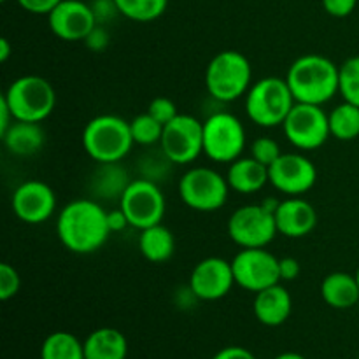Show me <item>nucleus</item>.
Masks as SVG:
<instances>
[{
  "label": "nucleus",
  "mask_w": 359,
  "mask_h": 359,
  "mask_svg": "<svg viewBox=\"0 0 359 359\" xmlns=\"http://www.w3.org/2000/svg\"><path fill=\"white\" fill-rule=\"evenodd\" d=\"M56 233L67 251L91 255L98 251L111 235L107 210L97 200H72L60 210Z\"/></svg>",
  "instance_id": "1"
},
{
  "label": "nucleus",
  "mask_w": 359,
  "mask_h": 359,
  "mask_svg": "<svg viewBox=\"0 0 359 359\" xmlns=\"http://www.w3.org/2000/svg\"><path fill=\"white\" fill-rule=\"evenodd\" d=\"M284 79L300 104L325 105L339 93V67L316 53L294 60Z\"/></svg>",
  "instance_id": "2"
},
{
  "label": "nucleus",
  "mask_w": 359,
  "mask_h": 359,
  "mask_svg": "<svg viewBox=\"0 0 359 359\" xmlns=\"http://www.w3.org/2000/svg\"><path fill=\"white\" fill-rule=\"evenodd\" d=\"M130 121L116 114L90 119L83 130V147L97 163H118L133 147Z\"/></svg>",
  "instance_id": "3"
},
{
  "label": "nucleus",
  "mask_w": 359,
  "mask_h": 359,
  "mask_svg": "<svg viewBox=\"0 0 359 359\" xmlns=\"http://www.w3.org/2000/svg\"><path fill=\"white\" fill-rule=\"evenodd\" d=\"M205 86L214 100L224 104L238 100L252 86L251 62L233 49L217 53L207 65Z\"/></svg>",
  "instance_id": "4"
},
{
  "label": "nucleus",
  "mask_w": 359,
  "mask_h": 359,
  "mask_svg": "<svg viewBox=\"0 0 359 359\" xmlns=\"http://www.w3.org/2000/svg\"><path fill=\"white\" fill-rule=\"evenodd\" d=\"M294 104L297 102L286 79L276 76L263 77L252 83L245 95L248 118L263 128L283 126L284 119L287 118Z\"/></svg>",
  "instance_id": "5"
},
{
  "label": "nucleus",
  "mask_w": 359,
  "mask_h": 359,
  "mask_svg": "<svg viewBox=\"0 0 359 359\" xmlns=\"http://www.w3.org/2000/svg\"><path fill=\"white\" fill-rule=\"evenodd\" d=\"M14 116V121L42 123L56 107V91L42 76H21L2 95Z\"/></svg>",
  "instance_id": "6"
},
{
  "label": "nucleus",
  "mask_w": 359,
  "mask_h": 359,
  "mask_svg": "<svg viewBox=\"0 0 359 359\" xmlns=\"http://www.w3.org/2000/svg\"><path fill=\"white\" fill-rule=\"evenodd\" d=\"M245 149V128L231 112L217 111L203 121V154L216 163H231Z\"/></svg>",
  "instance_id": "7"
},
{
  "label": "nucleus",
  "mask_w": 359,
  "mask_h": 359,
  "mask_svg": "<svg viewBox=\"0 0 359 359\" xmlns=\"http://www.w3.org/2000/svg\"><path fill=\"white\" fill-rule=\"evenodd\" d=\"M230 193L226 177L209 167H193L179 181V196L198 212H214L224 207Z\"/></svg>",
  "instance_id": "8"
},
{
  "label": "nucleus",
  "mask_w": 359,
  "mask_h": 359,
  "mask_svg": "<svg viewBox=\"0 0 359 359\" xmlns=\"http://www.w3.org/2000/svg\"><path fill=\"white\" fill-rule=\"evenodd\" d=\"M283 130L291 146L302 151H314L330 139V118L323 105L297 104L284 119Z\"/></svg>",
  "instance_id": "9"
},
{
  "label": "nucleus",
  "mask_w": 359,
  "mask_h": 359,
  "mask_svg": "<svg viewBox=\"0 0 359 359\" xmlns=\"http://www.w3.org/2000/svg\"><path fill=\"white\" fill-rule=\"evenodd\" d=\"M119 207L128 217L130 226L137 230L160 224L165 217V196L160 184L147 179H133L119 200Z\"/></svg>",
  "instance_id": "10"
},
{
  "label": "nucleus",
  "mask_w": 359,
  "mask_h": 359,
  "mask_svg": "<svg viewBox=\"0 0 359 359\" xmlns=\"http://www.w3.org/2000/svg\"><path fill=\"white\" fill-rule=\"evenodd\" d=\"M277 233L276 214L262 203L241 207L228 219V235L242 249L266 248Z\"/></svg>",
  "instance_id": "11"
},
{
  "label": "nucleus",
  "mask_w": 359,
  "mask_h": 359,
  "mask_svg": "<svg viewBox=\"0 0 359 359\" xmlns=\"http://www.w3.org/2000/svg\"><path fill=\"white\" fill-rule=\"evenodd\" d=\"M160 147L174 165L193 163L203 153V123L191 114H179L163 126Z\"/></svg>",
  "instance_id": "12"
},
{
  "label": "nucleus",
  "mask_w": 359,
  "mask_h": 359,
  "mask_svg": "<svg viewBox=\"0 0 359 359\" xmlns=\"http://www.w3.org/2000/svg\"><path fill=\"white\" fill-rule=\"evenodd\" d=\"M231 269L235 284L255 294L280 283L279 258L265 248L241 249L231 259Z\"/></svg>",
  "instance_id": "13"
},
{
  "label": "nucleus",
  "mask_w": 359,
  "mask_h": 359,
  "mask_svg": "<svg viewBox=\"0 0 359 359\" xmlns=\"http://www.w3.org/2000/svg\"><path fill=\"white\" fill-rule=\"evenodd\" d=\"M269 179L286 196H302L314 188L318 168L305 154L283 153L269 167Z\"/></svg>",
  "instance_id": "14"
},
{
  "label": "nucleus",
  "mask_w": 359,
  "mask_h": 359,
  "mask_svg": "<svg viewBox=\"0 0 359 359\" xmlns=\"http://www.w3.org/2000/svg\"><path fill=\"white\" fill-rule=\"evenodd\" d=\"M235 284L231 262L210 256L195 265L189 273L188 286L202 302H216L226 297Z\"/></svg>",
  "instance_id": "15"
},
{
  "label": "nucleus",
  "mask_w": 359,
  "mask_h": 359,
  "mask_svg": "<svg viewBox=\"0 0 359 359\" xmlns=\"http://www.w3.org/2000/svg\"><path fill=\"white\" fill-rule=\"evenodd\" d=\"M48 23L53 35L65 42H79L88 37L98 25L91 4L83 0H62L48 14Z\"/></svg>",
  "instance_id": "16"
},
{
  "label": "nucleus",
  "mask_w": 359,
  "mask_h": 359,
  "mask_svg": "<svg viewBox=\"0 0 359 359\" xmlns=\"http://www.w3.org/2000/svg\"><path fill=\"white\" fill-rule=\"evenodd\" d=\"M11 203L18 219L27 224H41L55 214L56 195L49 184L32 179L18 186Z\"/></svg>",
  "instance_id": "17"
},
{
  "label": "nucleus",
  "mask_w": 359,
  "mask_h": 359,
  "mask_svg": "<svg viewBox=\"0 0 359 359\" xmlns=\"http://www.w3.org/2000/svg\"><path fill=\"white\" fill-rule=\"evenodd\" d=\"M277 231L287 238H302L312 233L318 224L314 205L302 196H287L276 210Z\"/></svg>",
  "instance_id": "18"
},
{
  "label": "nucleus",
  "mask_w": 359,
  "mask_h": 359,
  "mask_svg": "<svg viewBox=\"0 0 359 359\" xmlns=\"http://www.w3.org/2000/svg\"><path fill=\"white\" fill-rule=\"evenodd\" d=\"M291 311H293V298L280 283L256 293L252 312L262 325L270 328L284 325L290 319Z\"/></svg>",
  "instance_id": "19"
},
{
  "label": "nucleus",
  "mask_w": 359,
  "mask_h": 359,
  "mask_svg": "<svg viewBox=\"0 0 359 359\" xmlns=\"http://www.w3.org/2000/svg\"><path fill=\"white\" fill-rule=\"evenodd\" d=\"M226 181L230 184V189L242 193V195H251V193L262 191L270 182L269 179V167L256 161L255 158H238L231 161L228 167Z\"/></svg>",
  "instance_id": "20"
},
{
  "label": "nucleus",
  "mask_w": 359,
  "mask_h": 359,
  "mask_svg": "<svg viewBox=\"0 0 359 359\" xmlns=\"http://www.w3.org/2000/svg\"><path fill=\"white\" fill-rule=\"evenodd\" d=\"M0 139L14 156H32L44 147L46 132L41 123L13 121Z\"/></svg>",
  "instance_id": "21"
},
{
  "label": "nucleus",
  "mask_w": 359,
  "mask_h": 359,
  "mask_svg": "<svg viewBox=\"0 0 359 359\" xmlns=\"http://www.w3.org/2000/svg\"><path fill=\"white\" fill-rule=\"evenodd\" d=\"M126 168L118 163H98L90 177V191L95 198L100 200H121L123 193L130 186Z\"/></svg>",
  "instance_id": "22"
},
{
  "label": "nucleus",
  "mask_w": 359,
  "mask_h": 359,
  "mask_svg": "<svg viewBox=\"0 0 359 359\" xmlns=\"http://www.w3.org/2000/svg\"><path fill=\"white\" fill-rule=\"evenodd\" d=\"M128 340L119 330L98 328L84 340V359H126Z\"/></svg>",
  "instance_id": "23"
},
{
  "label": "nucleus",
  "mask_w": 359,
  "mask_h": 359,
  "mask_svg": "<svg viewBox=\"0 0 359 359\" xmlns=\"http://www.w3.org/2000/svg\"><path fill=\"white\" fill-rule=\"evenodd\" d=\"M321 297L332 309L346 311L353 309L359 302V284L356 273L351 276L347 272H333L323 279Z\"/></svg>",
  "instance_id": "24"
},
{
  "label": "nucleus",
  "mask_w": 359,
  "mask_h": 359,
  "mask_svg": "<svg viewBox=\"0 0 359 359\" xmlns=\"http://www.w3.org/2000/svg\"><path fill=\"white\" fill-rule=\"evenodd\" d=\"M139 249L144 259L149 263H165L174 256L175 252V238L174 233L163 224H154V226L140 230Z\"/></svg>",
  "instance_id": "25"
},
{
  "label": "nucleus",
  "mask_w": 359,
  "mask_h": 359,
  "mask_svg": "<svg viewBox=\"0 0 359 359\" xmlns=\"http://www.w3.org/2000/svg\"><path fill=\"white\" fill-rule=\"evenodd\" d=\"M41 359H84V342L69 332H55L42 342Z\"/></svg>",
  "instance_id": "26"
},
{
  "label": "nucleus",
  "mask_w": 359,
  "mask_h": 359,
  "mask_svg": "<svg viewBox=\"0 0 359 359\" xmlns=\"http://www.w3.org/2000/svg\"><path fill=\"white\" fill-rule=\"evenodd\" d=\"M330 133L335 139L349 142L359 137V107L344 100L328 114Z\"/></svg>",
  "instance_id": "27"
},
{
  "label": "nucleus",
  "mask_w": 359,
  "mask_h": 359,
  "mask_svg": "<svg viewBox=\"0 0 359 359\" xmlns=\"http://www.w3.org/2000/svg\"><path fill=\"white\" fill-rule=\"evenodd\" d=\"M121 16L139 23H149L163 16L168 0H114Z\"/></svg>",
  "instance_id": "28"
},
{
  "label": "nucleus",
  "mask_w": 359,
  "mask_h": 359,
  "mask_svg": "<svg viewBox=\"0 0 359 359\" xmlns=\"http://www.w3.org/2000/svg\"><path fill=\"white\" fill-rule=\"evenodd\" d=\"M172 167H174V163L168 160V156L161 151V147L156 151H147V153L142 154V156L139 158V161H137V168H139L140 177L156 182V184H160L167 175H170Z\"/></svg>",
  "instance_id": "29"
},
{
  "label": "nucleus",
  "mask_w": 359,
  "mask_h": 359,
  "mask_svg": "<svg viewBox=\"0 0 359 359\" xmlns=\"http://www.w3.org/2000/svg\"><path fill=\"white\" fill-rule=\"evenodd\" d=\"M130 130H132L133 142L146 147L160 144L161 135H163V125L160 121H156L149 112L135 116L130 121Z\"/></svg>",
  "instance_id": "30"
},
{
  "label": "nucleus",
  "mask_w": 359,
  "mask_h": 359,
  "mask_svg": "<svg viewBox=\"0 0 359 359\" xmlns=\"http://www.w3.org/2000/svg\"><path fill=\"white\" fill-rule=\"evenodd\" d=\"M339 95L359 107V56H351L339 67Z\"/></svg>",
  "instance_id": "31"
},
{
  "label": "nucleus",
  "mask_w": 359,
  "mask_h": 359,
  "mask_svg": "<svg viewBox=\"0 0 359 359\" xmlns=\"http://www.w3.org/2000/svg\"><path fill=\"white\" fill-rule=\"evenodd\" d=\"M283 154L279 142L272 137H258L251 146V156L265 167H270Z\"/></svg>",
  "instance_id": "32"
},
{
  "label": "nucleus",
  "mask_w": 359,
  "mask_h": 359,
  "mask_svg": "<svg viewBox=\"0 0 359 359\" xmlns=\"http://www.w3.org/2000/svg\"><path fill=\"white\" fill-rule=\"evenodd\" d=\"M21 287V277L18 270L9 263L0 265V300L7 302L16 297Z\"/></svg>",
  "instance_id": "33"
},
{
  "label": "nucleus",
  "mask_w": 359,
  "mask_h": 359,
  "mask_svg": "<svg viewBox=\"0 0 359 359\" xmlns=\"http://www.w3.org/2000/svg\"><path fill=\"white\" fill-rule=\"evenodd\" d=\"M147 112H149L156 121H160L163 126L179 116L175 104L167 97H156L154 100H151Z\"/></svg>",
  "instance_id": "34"
},
{
  "label": "nucleus",
  "mask_w": 359,
  "mask_h": 359,
  "mask_svg": "<svg viewBox=\"0 0 359 359\" xmlns=\"http://www.w3.org/2000/svg\"><path fill=\"white\" fill-rule=\"evenodd\" d=\"M83 42L86 44V48L90 49V51L100 53V51H104L105 48H107L109 42H111V37H109V32L105 30L104 25L98 23L97 27H95L93 30L88 34V37L84 39Z\"/></svg>",
  "instance_id": "35"
},
{
  "label": "nucleus",
  "mask_w": 359,
  "mask_h": 359,
  "mask_svg": "<svg viewBox=\"0 0 359 359\" xmlns=\"http://www.w3.org/2000/svg\"><path fill=\"white\" fill-rule=\"evenodd\" d=\"M326 13L333 18H347L354 13L358 0H321Z\"/></svg>",
  "instance_id": "36"
},
{
  "label": "nucleus",
  "mask_w": 359,
  "mask_h": 359,
  "mask_svg": "<svg viewBox=\"0 0 359 359\" xmlns=\"http://www.w3.org/2000/svg\"><path fill=\"white\" fill-rule=\"evenodd\" d=\"M21 9L30 14H46L48 16L62 0H16Z\"/></svg>",
  "instance_id": "37"
},
{
  "label": "nucleus",
  "mask_w": 359,
  "mask_h": 359,
  "mask_svg": "<svg viewBox=\"0 0 359 359\" xmlns=\"http://www.w3.org/2000/svg\"><path fill=\"white\" fill-rule=\"evenodd\" d=\"M91 9H93L97 21L100 25H104L105 21L111 20L112 16L119 14L118 6H116L114 0H95V2L91 4Z\"/></svg>",
  "instance_id": "38"
},
{
  "label": "nucleus",
  "mask_w": 359,
  "mask_h": 359,
  "mask_svg": "<svg viewBox=\"0 0 359 359\" xmlns=\"http://www.w3.org/2000/svg\"><path fill=\"white\" fill-rule=\"evenodd\" d=\"M300 272H302V266H300V263H298L297 258H293V256H284V258L279 259L280 280L298 279Z\"/></svg>",
  "instance_id": "39"
},
{
  "label": "nucleus",
  "mask_w": 359,
  "mask_h": 359,
  "mask_svg": "<svg viewBox=\"0 0 359 359\" xmlns=\"http://www.w3.org/2000/svg\"><path fill=\"white\" fill-rule=\"evenodd\" d=\"M212 359H256V356L251 353V351L245 349V347L228 346L224 347V349L217 351Z\"/></svg>",
  "instance_id": "40"
},
{
  "label": "nucleus",
  "mask_w": 359,
  "mask_h": 359,
  "mask_svg": "<svg viewBox=\"0 0 359 359\" xmlns=\"http://www.w3.org/2000/svg\"><path fill=\"white\" fill-rule=\"evenodd\" d=\"M107 223L109 228H111V233H118V231H123L126 226H130L128 217L123 212L121 207L114 210H107Z\"/></svg>",
  "instance_id": "41"
},
{
  "label": "nucleus",
  "mask_w": 359,
  "mask_h": 359,
  "mask_svg": "<svg viewBox=\"0 0 359 359\" xmlns=\"http://www.w3.org/2000/svg\"><path fill=\"white\" fill-rule=\"evenodd\" d=\"M13 121H14V116L13 112H11L9 105H7L6 98L0 97V137L7 132V128L13 125Z\"/></svg>",
  "instance_id": "42"
},
{
  "label": "nucleus",
  "mask_w": 359,
  "mask_h": 359,
  "mask_svg": "<svg viewBox=\"0 0 359 359\" xmlns=\"http://www.w3.org/2000/svg\"><path fill=\"white\" fill-rule=\"evenodd\" d=\"M11 56V44L6 37L0 39V62L6 63Z\"/></svg>",
  "instance_id": "43"
},
{
  "label": "nucleus",
  "mask_w": 359,
  "mask_h": 359,
  "mask_svg": "<svg viewBox=\"0 0 359 359\" xmlns=\"http://www.w3.org/2000/svg\"><path fill=\"white\" fill-rule=\"evenodd\" d=\"M273 359H307V358L302 356V354H298V353H283Z\"/></svg>",
  "instance_id": "44"
},
{
  "label": "nucleus",
  "mask_w": 359,
  "mask_h": 359,
  "mask_svg": "<svg viewBox=\"0 0 359 359\" xmlns=\"http://www.w3.org/2000/svg\"><path fill=\"white\" fill-rule=\"evenodd\" d=\"M356 279H358V284H359V266H358V270H356Z\"/></svg>",
  "instance_id": "45"
},
{
  "label": "nucleus",
  "mask_w": 359,
  "mask_h": 359,
  "mask_svg": "<svg viewBox=\"0 0 359 359\" xmlns=\"http://www.w3.org/2000/svg\"><path fill=\"white\" fill-rule=\"evenodd\" d=\"M0 2H7V0H0Z\"/></svg>",
  "instance_id": "46"
},
{
  "label": "nucleus",
  "mask_w": 359,
  "mask_h": 359,
  "mask_svg": "<svg viewBox=\"0 0 359 359\" xmlns=\"http://www.w3.org/2000/svg\"><path fill=\"white\" fill-rule=\"evenodd\" d=\"M358 359H359V356H358Z\"/></svg>",
  "instance_id": "47"
}]
</instances>
